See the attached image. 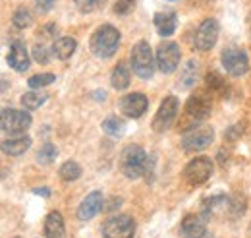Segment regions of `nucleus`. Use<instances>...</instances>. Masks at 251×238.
<instances>
[{
    "label": "nucleus",
    "mask_w": 251,
    "mask_h": 238,
    "mask_svg": "<svg viewBox=\"0 0 251 238\" xmlns=\"http://www.w3.org/2000/svg\"><path fill=\"white\" fill-rule=\"evenodd\" d=\"M120 45V31L110 24H102L93 31L89 39V49L99 59H110L116 55Z\"/></svg>",
    "instance_id": "1"
},
{
    "label": "nucleus",
    "mask_w": 251,
    "mask_h": 238,
    "mask_svg": "<svg viewBox=\"0 0 251 238\" xmlns=\"http://www.w3.org/2000/svg\"><path fill=\"white\" fill-rule=\"evenodd\" d=\"M147 153L145 149L137 144H129L120 151V157H118V169L120 173L124 175L126 178L135 180L139 177L145 175V169H147Z\"/></svg>",
    "instance_id": "2"
},
{
    "label": "nucleus",
    "mask_w": 251,
    "mask_h": 238,
    "mask_svg": "<svg viewBox=\"0 0 251 238\" xmlns=\"http://www.w3.org/2000/svg\"><path fill=\"white\" fill-rule=\"evenodd\" d=\"M129 62L133 68V74L141 80H151L157 68V60L153 59V51L147 41H137L131 49Z\"/></svg>",
    "instance_id": "3"
},
{
    "label": "nucleus",
    "mask_w": 251,
    "mask_h": 238,
    "mask_svg": "<svg viewBox=\"0 0 251 238\" xmlns=\"http://www.w3.org/2000/svg\"><path fill=\"white\" fill-rule=\"evenodd\" d=\"M220 60L224 70L234 78H242L250 72V57L240 47H226L220 55Z\"/></svg>",
    "instance_id": "4"
},
{
    "label": "nucleus",
    "mask_w": 251,
    "mask_h": 238,
    "mask_svg": "<svg viewBox=\"0 0 251 238\" xmlns=\"http://www.w3.org/2000/svg\"><path fill=\"white\" fill-rule=\"evenodd\" d=\"M31 115L20 109H2L0 124L6 134H25L31 126Z\"/></svg>",
    "instance_id": "5"
},
{
    "label": "nucleus",
    "mask_w": 251,
    "mask_h": 238,
    "mask_svg": "<svg viewBox=\"0 0 251 238\" xmlns=\"http://www.w3.org/2000/svg\"><path fill=\"white\" fill-rule=\"evenodd\" d=\"M213 175V161L209 157H195L184 167V180L189 186H201Z\"/></svg>",
    "instance_id": "6"
},
{
    "label": "nucleus",
    "mask_w": 251,
    "mask_h": 238,
    "mask_svg": "<svg viewBox=\"0 0 251 238\" xmlns=\"http://www.w3.org/2000/svg\"><path fill=\"white\" fill-rule=\"evenodd\" d=\"M100 231L104 238H131L135 233V223L129 215H112L102 223Z\"/></svg>",
    "instance_id": "7"
},
{
    "label": "nucleus",
    "mask_w": 251,
    "mask_h": 238,
    "mask_svg": "<svg viewBox=\"0 0 251 238\" xmlns=\"http://www.w3.org/2000/svg\"><path fill=\"white\" fill-rule=\"evenodd\" d=\"M213 140H215V130L211 126H197V128H191L188 134H184L182 148L188 153H197L209 148Z\"/></svg>",
    "instance_id": "8"
},
{
    "label": "nucleus",
    "mask_w": 251,
    "mask_h": 238,
    "mask_svg": "<svg viewBox=\"0 0 251 238\" xmlns=\"http://www.w3.org/2000/svg\"><path fill=\"white\" fill-rule=\"evenodd\" d=\"M178 109H180V101L174 95L164 97L162 103H160V107H158L157 115H155V119H153V130L157 134L166 132L174 124L176 117H178Z\"/></svg>",
    "instance_id": "9"
},
{
    "label": "nucleus",
    "mask_w": 251,
    "mask_h": 238,
    "mask_svg": "<svg viewBox=\"0 0 251 238\" xmlns=\"http://www.w3.org/2000/svg\"><path fill=\"white\" fill-rule=\"evenodd\" d=\"M180 59H182V53H180V47L172 41H166V43H160L157 47V68L162 74H172L178 66H180Z\"/></svg>",
    "instance_id": "10"
},
{
    "label": "nucleus",
    "mask_w": 251,
    "mask_h": 238,
    "mask_svg": "<svg viewBox=\"0 0 251 238\" xmlns=\"http://www.w3.org/2000/svg\"><path fill=\"white\" fill-rule=\"evenodd\" d=\"M219 22L217 20H213V18H207V20H203L201 22V26L197 28L195 31V39H193V47L197 49V51H211L215 45H217V41H219Z\"/></svg>",
    "instance_id": "11"
},
{
    "label": "nucleus",
    "mask_w": 251,
    "mask_h": 238,
    "mask_svg": "<svg viewBox=\"0 0 251 238\" xmlns=\"http://www.w3.org/2000/svg\"><path fill=\"white\" fill-rule=\"evenodd\" d=\"M211 111H213V103H211L209 95H205V93L191 95L188 99V103H186V115H188L189 119L195 120V122L209 119Z\"/></svg>",
    "instance_id": "12"
},
{
    "label": "nucleus",
    "mask_w": 251,
    "mask_h": 238,
    "mask_svg": "<svg viewBox=\"0 0 251 238\" xmlns=\"http://www.w3.org/2000/svg\"><path fill=\"white\" fill-rule=\"evenodd\" d=\"M149 107V99L143 93H127L120 101V111L127 119H139L141 115H145Z\"/></svg>",
    "instance_id": "13"
},
{
    "label": "nucleus",
    "mask_w": 251,
    "mask_h": 238,
    "mask_svg": "<svg viewBox=\"0 0 251 238\" xmlns=\"http://www.w3.org/2000/svg\"><path fill=\"white\" fill-rule=\"evenodd\" d=\"M104 208V198L99 190H95L91 194H87L83 198V202L77 208V219L79 221H91L93 217L99 215V211Z\"/></svg>",
    "instance_id": "14"
},
{
    "label": "nucleus",
    "mask_w": 251,
    "mask_h": 238,
    "mask_svg": "<svg viewBox=\"0 0 251 238\" xmlns=\"http://www.w3.org/2000/svg\"><path fill=\"white\" fill-rule=\"evenodd\" d=\"M182 235L186 238H205L207 235V223L203 215L189 213L182 219Z\"/></svg>",
    "instance_id": "15"
},
{
    "label": "nucleus",
    "mask_w": 251,
    "mask_h": 238,
    "mask_svg": "<svg viewBox=\"0 0 251 238\" xmlns=\"http://www.w3.org/2000/svg\"><path fill=\"white\" fill-rule=\"evenodd\" d=\"M8 64L10 68H14L16 72H25L29 68V55H27V49L22 41H14L10 45V53H8Z\"/></svg>",
    "instance_id": "16"
},
{
    "label": "nucleus",
    "mask_w": 251,
    "mask_h": 238,
    "mask_svg": "<svg viewBox=\"0 0 251 238\" xmlns=\"http://www.w3.org/2000/svg\"><path fill=\"white\" fill-rule=\"evenodd\" d=\"M2 153L4 155H10V157H20L24 155L27 149L31 148V138L27 134H16L14 138H8V140H2Z\"/></svg>",
    "instance_id": "17"
},
{
    "label": "nucleus",
    "mask_w": 251,
    "mask_h": 238,
    "mask_svg": "<svg viewBox=\"0 0 251 238\" xmlns=\"http://www.w3.org/2000/svg\"><path fill=\"white\" fill-rule=\"evenodd\" d=\"M45 237L47 238H66V227L60 211H50L45 217Z\"/></svg>",
    "instance_id": "18"
},
{
    "label": "nucleus",
    "mask_w": 251,
    "mask_h": 238,
    "mask_svg": "<svg viewBox=\"0 0 251 238\" xmlns=\"http://www.w3.org/2000/svg\"><path fill=\"white\" fill-rule=\"evenodd\" d=\"M155 28L160 37H170L178 28V18L174 12H158L155 14Z\"/></svg>",
    "instance_id": "19"
},
{
    "label": "nucleus",
    "mask_w": 251,
    "mask_h": 238,
    "mask_svg": "<svg viewBox=\"0 0 251 238\" xmlns=\"http://www.w3.org/2000/svg\"><path fill=\"white\" fill-rule=\"evenodd\" d=\"M129 82H131V74H129L126 62H118V64L112 68V74H110V84H112V88L116 91H124V89H127Z\"/></svg>",
    "instance_id": "20"
},
{
    "label": "nucleus",
    "mask_w": 251,
    "mask_h": 238,
    "mask_svg": "<svg viewBox=\"0 0 251 238\" xmlns=\"http://www.w3.org/2000/svg\"><path fill=\"white\" fill-rule=\"evenodd\" d=\"M222 209H230V198L228 196H213V198L203 200V204H201V215L205 219H209L211 215H215L217 211H222Z\"/></svg>",
    "instance_id": "21"
},
{
    "label": "nucleus",
    "mask_w": 251,
    "mask_h": 238,
    "mask_svg": "<svg viewBox=\"0 0 251 238\" xmlns=\"http://www.w3.org/2000/svg\"><path fill=\"white\" fill-rule=\"evenodd\" d=\"M75 49H77V41L74 37H60L52 45V53H54V57L58 60L72 59V55L75 53Z\"/></svg>",
    "instance_id": "22"
},
{
    "label": "nucleus",
    "mask_w": 251,
    "mask_h": 238,
    "mask_svg": "<svg viewBox=\"0 0 251 238\" xmlns=\"http://www.w3.org/2000/svg\"><path fill=\"white\" fill-rule=\"evenodd\" d=\"M197 78H199V64H197V60H188L184 64V68H182V74H180V88H184V89L193 88Z\"/></svg>",
    "instance_id": "23"
},
{
    "label": "nucleus",
    "mask_w": 251,
    "mask_h": 238,
    "mask_svg": "<svg viewBox=\"0 0 251 238\" xmlns=\"http://www.w3.org/2000/svg\"><path fill=\"white\" fill-rule=\"evenodd\" d=\"M102 132L106 134V136H110V138H120L122 134H124L126 130V124L122 119H118V117H106V119L102 120Z\"/></svg>",
    "instance_id": "24"
},
{
    "label": "nucleus",
    "mask_w": 251,
    "mask_h": 238,
    "mask_svg": "<svg viewBox=\"0 0 251 238\" xmlns=\"http://www.w3.org/2000/svg\"><path fill=\"white\" fill-rule=\"evenodd\" d=\"M47 99H49V95H47V93L27 91V93H24V95H22L20 103H22V107H24V109H27V111H35V109H39L41 105H45V103H47Z\"/></svg>",
    "instance_id": "25"
},
{
    "label": "nucleus",
    "mask_w": 251,
    "mask_h": 238,
    "mask_svg": "<svg viewBox=\"0 0 251 238\" xmlns=\"http://www.w3.org/2000/svg\"><path fill=\"white\" fill-rule=\"evenodd\" d=\"M58 157V149L54 144H50V142H47V144H43L41 149L37 151V163L39 165H50V163H54V159Z\"/></svg>",
    "instance_id": "26"
},
{
    "label": "nucleus",
    "mask_w": 251,
    "mask_h": 238,
    "mask_svg": "<svg viewBox=\"0 0 251 238\" xmlns=\"http://www.w3.org/2000/svg\"><path fill=\"white\" fill-rule=\"evenodd\" d=\"M58 175H60V178L64 182H74V180H77L81 177V167L75 161H66L62 167H60Z\"/></svg>",
    "instance_id": "27"
},
{
    "label": "nucleus",
    "mask_w": 251,
    "mask_h": 238,
    "mask_svg": "<svg viewBox=\"0 0 251 238\" xmlns=\"http://www.w3.org/2000/svg\"><path fill=\"white\" fill-rule=\"evenodd\" d=\"M12 24L18 28V30H25L33 24V16L31 12L25 8V6H20L16 8V12L12 14Z\"/></svg>",
    "instance_id": "28"
},
{
    "label": "nucleus",
    "mask_w": 251,
    "mask_h": 238,
    "mask_svg": "<svg viewBox=\"0 0 251 238\" xmlns=\"http://www.w3.org/2000/svg\"><path fill=\"white\" fill-rule=\"evenodd\" d=\"M205 82H207V86L211 88V91H215V93H220V95H228V84H226V80L219 76L217 72H209L207 74V78H205Z\"/></svg>",
    "instance_id": "29"
},
{
    "label": "nucleus",
    "mask_w": 251,
    "mask_h": 238,
    "mask_svg": "<svg viewBox=\"0 0 251 238\" xmlns=\"http://www.w3.org/2000/svg\"><path fill=\"white\" fill-rule=\"evenodd\" d=\"M54 80H56V76L50 74V72H47V74H37V76H33V78L27 80V86H29L31 89H37V88H45V86L54 84Z\"/></svg>",
    "instance_id": "30"
},
{
    "label": "nucleus",
    "mask_w": 251,
    "mask_h": 238,
    "mask_svg": "<svg viewBox=\"0 0 251 238\" xmlns=\"http://www.w3.org/2000/svg\"><path fill=\"white\" fill-rule=\"evenodd\" d=\"M77 10L83 12V14H89V12H95L97 8H100L104 4V0H74Z\"/></svg>",
    "instance_id": "31"
},
{
    "label": "nucleus",
    "mask_w": 251,
    "mask_h": 238,
    "mask_svg": "<svg viewBox=\"0 0 251 238\" xmlns=\"http://www.w3.org/2000/svg\"><path fill=\"white\" fill-rule=\"evenodd\" d=\"M135 2H137V0H118L112 10H114L116 16H127V14L135 8Z\"/></svg>",
    "instance_id": "32"
},
{
    "label": "nucleus",
    "mask_w": 251,
    "mask_h": 238,
    "mask_svg": "<svg viewBox=\"0 0 251 238\" xmlns=\"http://www.w3.org/2000/svg\"><path fill=\"white\" fill-rule=\"evenodd\" d=\"M33 59H35V62H39V64H49L50 53H49V49L45 45H35L33 47Z\"/></svg>",
    "instance_id": "33"
},
{
    "label": "nucleus",
    "mask_w": 251,
    "mask_h": 238,
    "mask_svg": "<svg viewBox=\"0 0 251 238\" xmlns=\"http://www.w3.org/2000/svg\"><path fill=\"white\" fill-rule=\"evenodd\" d=\"M230 215L232 217H238V215H242L244 211H246V202H244V198H240V196H234V198H230Z\"/></svg>",
    "instance_id": "34"
},
{
    "label": "nucleus",
    "mask_w": 251,
    "mask_h": 238,
    "mask_svg": "<svg viewBox=\"0 0 251 238\" xmlns=\"http://www.w3.org/2000/svg\"><path fill=\"white\" fill-rule=\"evenodd\" d=\"M54 4H56V0H35V6L39 12H50L54 8Z\"/></svg>",
    "instance_id": "35"
},
{
    "label": "nucleus",
    "mask_w": 251,
    "mask_h": 238,
    "mask_svg": "<svg viewBox=\"0 0 251 238\" xmlns=\"http://www.w3.org/2000/svg\"><path fill=\"white\" fill-rule=\"evenodd\" d=\"M54 31H56V26H54V24H47V26H43V28L39 30V35H43V37H52Z\"/></svg>",
    "instance_id": "36"
},
{
    "label": "nucleus",
    "mask_w": 251,
    "mask_h": 238,
    "mask_svg": "<svg viewBox=\"0 0 251 238\" xmlns=\"http://www.w3.org/2000/svg\"><path fill=\"white\" fill-rule=\"evenodd\" d=\"M120 206H122V200H120V198H112V200H110V204H108V206H104V208L108 209V211H114V209L120 208Z\"/></svg>",
    "instance_id": "37"
},
{
    "label": "nucleus",
    "mask_w": 251,
    "mask_h": 238,
    "mask_svg": "<svg viewBox=\"0 0 251 238\" xmlns=\"http://www.w3.org/2000/svg\"><path fill=\"white\" fill-rule=\"evenodd\" d=\"M33 194H37V196H45V198H49V196H50V190H47V188H35V190H33Z\"/></svg>",
    "instance_id": "38"
},
{
    "label": "nucleus",
    "mask_w": 251,
    "mask_h": 238,
    "mask_svg": "<svg viewBox=\"0 0 251 238\" xmlns=\"http://www.w3.org/2000/svg\"><path fill=\"white\" fill-rule=\"evenodd\" d=\"M250 30H251V18H250Z\"/></svg>",
    "instance_id": "39"
},
{
    "label": "nucleus",
    "mask_w": 251,
    "mask_h": 238,
    "mask_svg": "<svg viewBox=\"0 0 251 238\" xmlns=\"http://www.w3.org/2000/svg\"><path fill=\"white\" fill-rule=\"evenodd\" d=\"M250 231H251V229H250Z\"/></svg>",
    "instance_id": "40"
}]
</instances>
